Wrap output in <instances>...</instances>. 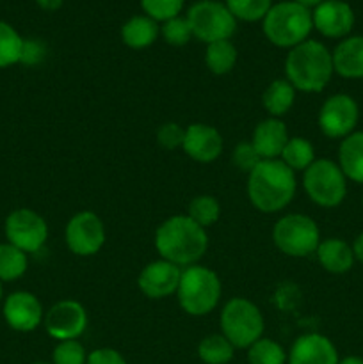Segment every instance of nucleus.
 <instances>
[{
	"mask_svg": "<svg viewBox=\"0 0 363 364\" xmlns=\"http://www.w3.org/2000/svg\"><path fill=\"white\" fill-rule=\"evenodd\" d=\"M335 73L331 52L315 39H306L290 48L285 59V75L295 91L320 92Z\"/></svg>",
	"mask_w": 363,
	"mask_h": 364,
	"instance_id": "7ed1b4c3",
	"label": "nucleus"
},
{
	"mask_svg": "<svg viewBox=\"0 0 363 364\" xmlns=\"http://www.w3.org/2000/svg\"><path fill=\"white\" fill-rule=\"evenodd\" d=\"M224 141L217 128L205 123H192L185 128V137L182 149L189 159L199 164H210L223 153Z\"/></svg>",
	"mask_w": 363,
	"mask_h": 364,
	"instance_id": "f3484780",
	"label": "nucleus"
},
{
	"mask_svg": "<svg viewBox=\"0 0 363 364\" xmlns=\"http://www.w3.org/2000/svg\"><path fill=\"white\" fill-rule=\"evenodd\" d=\"M34 364H50V363H34Z\"/></svg>",
	"mask_w": 363,
	"mask_h": 364,
	"instance_id": "a18cd8bd",
	"label": "nucleus"
},
{
	"mask_svg": "<svg viewBox=\"0 0 363 364\" xmlns=\"http://www.w3.org/2000/svg\"><path fill=\"white\" fill-rule=\"evenodd\" d=\"M221 334L235 348L248 350L255 341L263 338V315L256 304L246 297H233L223 306L219 315Z\"/></svg>",
	"mask_w": 363,
	"mask_h": 364,
	"instance_id": "423d86ee",
	"label": "nucleus"
},
{
	"mask_svg": "<svg viewBox=\"0 0 363 364\" xmlns=\"http://www.w3.org/2000/svg\"><path fill=\"white\" fill-rule=\"evenodd\" d=\"M180 277V267L160 258L157 262L148 263L141 270V274L137 277V287L148 299L160 301V299L177 295Z\"/></svg>",
	"mask_w": 363,
	"mask_h": 364,
	"instance_id": "4468645a",
	"label": "nucleus"
},
{
	"mask_svg": "<svg viewBox=\"0 0 363 364\" xmlns=\"http://www.w3.org/2000/svg\"><path fill=\"white\" fill-rule=\"evenodd\" d=\"M312 28V11L294 0L273 4L262 20L263 34L278 48H294L308 39Z\"/></svg>",
	"mask_w": 363,
	"mask_h": 364,
	"instance_id": "20e7f679",
	"label": "nucleus"
},
{
	"mask_svg": "<svg viewBox=\"0 0 363 364\" xmlns=\"http://www.w3.org/2000/svg\"><path fill=\"white\" fill-rule=\"evenodd\" d=\"M46 55V48L41 41L38 39H25L23 50H21L20 63L27 64V66H34L39 64Z\"/></svg>",
	"mask_w": 363,
	"mask_h": 364,
	"instance_id": "4c0bfd02",
	"label": "nucleus"
},
{
	"mask_svg": "<svg viewBox=\"0 0 363 364\" xmlns=\"http://www.w3.org/2000/svg\"><path fill=\"white\" fill-rule=\"evenodd\" d=\"M287 124L280 117H267L260 121L253 130L251 144L262 160H276L281 156L285 144L288 142Z\"/></svg>",
	"mask_w": 363,
	"mask_h": 364,
	"instance_id": "6ab92c4d",
	"label": "nucleus"
},
{
	"mask_svg": "<svg viewBox=\"0 0 363 364\" xmlns=\"http://www.w3.org/2000/svg\"><path fill=\"white\" fill-rule=\"evenodd\" d=\"M248 198L262 213H276L287 208L295 198L298 180L290 167L280 159L262 160L248 174Z\"/></svg>",
	"mask_w": 363,
	"mask_h": 364,
	"instance_id": "f03ea898",
	"label": "nucleus"
},
{
	"mask_svg": "<svg viewBox=\"0 0 363 364\" xmlns=\"http://www.w3.org/2000/svg\"><path fill=\"white\" fill-rule=\"evenodd\" d=\"M224 4L235 16V20L248 21V23L262 21L273 7V0H226Z\"/></svg>",
	"mask_w": 363,
	"mask_h": 364,
	"instance_id": "2f4dec72",
	"label": "nucleus"
},
{
	"mask_svg": "<svg viewBox=\"0 0 363 364\" xmlns=\"http://www.w3.org/2000/svg\"><path fill=\"white\" fill-rule=\"evenodd\" d=\"M45 329L57 341L78 340L88 327V311L77 301H59L46 311Z\"/></svg>",
	"mask_w": 363,
	"mask_h": 364,
	"instance_id": "ddd939ff",
	"label": "nucleus"
},
{
	"mask_svg": "<svg viewBox=\"0 0 363 364\" xmlns=\"http://www.w3.org/2000/svg\"><path fill=\"white\" fill-rule=\"evenodd\" d=\"M337 164L347 180L363 185V132H352L342 139Z\"/></svg>",
	"mask_w": 363,
	"mask_h": 364,
	"instance_id": "5701e85b",
	"label": "nucleus"
},
{
	"mask_svg": "<svg viewBox=\"0 0 363 364\" xmlns=\"http://www.w3.org/2000/svg\"><path fill=\"white\" fill-rule=\"evenodd\" d=\"M294 2H298L299 6H302V7H306V9H315L317 6H320V4L324 2V0H294Z\"/></svg>",
	"mask_w": 363,
	"mask_h": 364,
	"instance_id": "79ce46f5",
	"label": "nucleus"
},
{
	"mask_svg": "<svg viewBox=\"0 0 363 364\" xmlns=\"http://www.w3.org/2000/svg\"><path fill=\"white\" fill-rule=\"evenodd\" d=\"M185 0H141L142 11L146 16L155 21H167L174 16H180Z\"/></svg>",
	"mask_w": 363,
	"mask_h": 364,
	"instance_id": "72a5a7b5",
	"label": "nucleus"
},
{
	"mask_svg": "<svg viewBox=\"0 0 363 364\" xmlns=\"http://www.w3.org/2000/svg\"><path fill=\"white\" fill-rule=\"evenodd\" d=\"M359 121V107L352 96L345 92L330 96L319 110L320 132L330 139H345L356 132Z\"/></svg>",
	"mask_w": 363,
	"mask_h": 364,
	"instance_id": "9b49d317",
	"label": "nucleus"
},
{
	"mask_svg": "<svg viewBox=\"0 0 363 364\" xmlns=\"http://www.w3.org/2000/svg\"><path fill=\"white\" fill-rule=\"evenodd\" d=\"M338 350L333 341L319 333L299 336L287 354L288 364H338Z\"/></svg>",
	"mask_w": 363,
	"mask_h": 364,
	"instance_id": "a211bd4d",
	"label": "nucleus"
},
{
	"mask_svg": "<svg viewBox=\"0 0 363 364\" xmlns=\"http://www.w3.org/2000/svg\"><path fill=\"white\" fill-rule=\"evenodd\" d=\"M352 251H354V258L363 265V231L356 237L354 244H352Z\"/></svg>",
	"mask_w": 363,
	"mask_h": 364,
	"instance_id": "a19ab883",
	"label": "nucleus"
},
{
	"mask_svg": "<svg viewBox=\"0 0 363 364\" xmlns=\"http://www.w3.org/2000/svg\"><path fill=\"white\" fill-rule=\"evenodd\" d=\"M338 364H363V358H359V355H347V358L340 359Z\"/></svg>",
	"mask_w": 363,
	"mask_h": 364,
	"instance_id": "37998d69",
	"label": "nucleus"
},
{
	"mask_svg": "<svg viewBox=\"0 0 363 364\" xmlns=\"http://www.w3.org/2000/svg\"><path fill=\"white\" fill-rule=\"evenodd\" d=\"M64 240L73 255L95 256L105 244V226L95 212H78L68 220Z\"/></svg>",
	"mask_w": 363,
	"mask_h": 364,
	"instance_id": "f8f14e48",
	"label": "nucleus"
},
{
	"mask_svg": "<svg viewBox=\"0 0 363 364\" xmlns=\"http://www.w3.org/2000/svg\"><path fill=\"white\" fill-rule=\"evenodd\" d=\"M4 231H6L7 242L27 255L41 251L48 240V224L38 212L31 208L13 210L7 215Z\"/></svg>",
	"mask_w": 363,
	"mask_h": 364,
	"instance_id": "9d476101",
	"label": "nucleus"
},
{
	"mask_svg": "<svg viewBox=\"0 0 363 364\" xmlns=\"http://www.w3.org/2000/svg\"><path fill=\"white\" fill-rule=\"evenodd\" d=\"M238 59V52L230 39L216 41L206 45L205 66L214 75H228L235 68Z\"/></svg>",
	"mask_w": 363,
	"mask_h": 364,
	"instance_id": "393cba45",
	"label": "nucleus"
},
{
	"mask_svg": "<svg viewBox=\"0 0 363 364\" xmlns=\"http://www.w3.org/2000/svg\"><path fill=\"white\" fill-rule=\"evenodd\" d=\"M160 36L171 46H185L194 38L187 16H174L171 20L164 21L160 25Z\"/></svg>",
	"mask_w": 363,
	"mask_h": 364,
	"instance_id": "473e14b6",
	"label": "nucleus"
},
{
	"mask_svg": "<svg viewBox=\"0 0 363 364\" xmlns=\"http://www.w3.org/2000/svg\"><path fill=\"white\" fill-rule=\"evenodd\" d=\"M295 102V89L287 78H278L269 84L262 95L263 109L270 117H281L292 109Z\"/></svg>",
	"mask_w": 363,
	"mask_h": 364,
	"instance_id": "b1692460",
	"label": "nucleus"
},
{
	"mask_svg": "<svg viewBox=\"0 0 363 364\" xmlns=\"http://www.w3.org/2000/svg\"><path fill=\"white\" fill-rule=\"evenodd\" d=\"M187 215L199 224L201 228H210L219 220L221 217V205L214 196L201 194L191 199L187 208Z\"/></svg>",
	"mask_w": 363,
	"mask_h": 364,
	"instance_id": "c756f323",
	"label": "nucleus"
},
{
	"mask_svg": "<svg viewBox=\"0 0 363 364\" xmlns=\"http://www.w3.org/2000/svg\"><path fill=\"white\" fill-rule=\"evenodd\" d=\"M155 249L162 259L187 269L198 265L205 256L209 235L205 228L196 224L189 215H173L157 228Z\"/></svg>",
	"mask_w": 363,
	"mask_h": 364,
	"instance_id": "f257e3e1",
	"label": "nucleus"
},
{
	"mask_svg": "<svg viewBox=\"0 0 363 364\" xmlns=\"http://www.w3.org/2000/svg\"><path fill=\"white\" fill-rule=\"evenodd\" d=\"M315 256L317 262L320 263V267L326 272L338 274V276L340 274H347L356 262L352 245H349L342 238H326V240H320Z\"/></svg>",
	"mask_w": 363,
	"mask_h": 364,
	"instance_id": "412c9836",
	"label": "nucleus"
},
{
	"mask_svg": "<svg viewBox=\"0 0 363 364\" xmlns=\"http://www.w3.org/2000/svg\"><path fill=\"white\" fill-rule=\"evenodd\" d=\"M36 4H38V6L45 11H57V9H60V6L64 4V0H36Z\"/></svg>",
	"mask_w": 363,
	"mask_h": 364,
	"instance_id": "ea45409f",
	"label": "nucleus"
},
{
	"mask_svg": "<svg viewBox=\"0 0 363 364\" xmlns=\"http://www.w3.org/2000/svg\"><path fill=\"white\" fill-rule=\"evenodd\" d=\"M260 162H262V159H260V155L256 153V149L253 148L251 141L237 144L235 146L233 153H231V164L235 166V169L242 171V173L246 174L251 173Z\"/></svg>",
	"mask_w": 363,
	"mask_h": 364,
	"instance_id": "c9c22d12",
	"label": "nucleus"
},
{
	"mask_svg": "<svg viewBox=\"0 0 363 364\" xmlns=\"http://www.w3.org/2000/svg\"><path fill=\"white\" fill-rule=\"evenodd\" d=\"M362 203H363V199H362Z\"/></svg>",
	"mask_w": 363,
	"mask_h": 364,
	"instance_id": "49530a36",
	"label": "nucleus"
},
{
	"mask_svg": "<svg viewBox=\"0 0 363 364\" xmlns=\"http://www.w3.org/2000/svg\"><path fill=\"white\" fill-rule=\"evenodd\" d=\"M354 11L344 0H324L312 11L313 28L330 39L347 38L354 27Z\"/></svg>",
	"mask_w": 363,
	"mask_h": 364,
	"instance_id": "2eb2a0df",
	"label": "nucleus"
},
{
	"mask_svg": "<svg viewBox=\"0 0 363 364\" xmlns=\"http://www.w3.org/2000/svg\"><path fill=\"white\" fill-rule=\"evenodd\" d=\"M185 137V128L178 123H164L157 132V142L164 149H177L182 148Z\"/></svg>",
	"mask_w": 363,
	"mask_h": 364,
	"instance_id": "e433bc0d",
	"label": "nucleus"
},
{
	"mask_svg": "<svg viewBox=\"0 0 363 364\" xmlns=\"http://www.w3.org/2000/svg\"><path fill=\"white\" fill-rule=\"evenodd\" d=\"M223 294L219 276L203 265H191L182 270L177 297L187 315L205 316L217 308Z\"/></svg>",
	"mask_w": 363,
	"mask_h": 364,
	"instance_id": "39448f33",
	"label": "nucleus"
},
{
	"mask_svg": "<svg viewBox=\"0 0 363 364\" xmlns=\"http://www.w3.org/2000/svg\"><path fill=\"white\" fill-rule=\"evenodd\" d=\"M335 73L344 78H363V36H347L342 39L335 50Z\"/></svg>",
	"mask_w": 363,
	"mask_h": 364,
	"instance_id": "aec40b11",
	"label": "nucleus"
},
{
	"mask_svg": "<svg viewBox=\"0 0 363 364\" xmlns=\"http://www.w3.org/2000/svg\"><path fill=\"white\" fill-rule=\"evenodd\" d=\"M85 364H127L123 355L114 348H96L91 354H88Z\"/></svg>",
	"mask_w": 363,
	"mask_h": 364,
	"instance_id": "58836bf2",
	"label": "nucleus"
},
{
	"mask_svg": "<svg viewBox=\"0 0 363 364\" xmlns=\"http://www.w3.org/2000/svg\"><path fill=\"white\" fill-rule=\"evenodd\" d=\"M45 313L39 299L31 291H14L4 302V320L18 333H31L41 326Z\"/></svg>",
	"mask_w": 363,
	"mask_h": 364,
	"instance_id": "dca6fc26",
	"label": "nucleus"
},
{
	"mask_svg": "<svg viewBox=\"0 0 363 364\" xmlns=\"http://www.w3.org/2000/svg\"><path fill=\"white\" fill-rule=\"evenodd\" d=\"M27 252L14 247L9 242L0 244V281H2V283L20 279V277L27 272Z\"/></svg>",
	"mask_w": 363,
	"mask_h": 364,
	"instance_id": "bb28decb",
	"label": "nucleus"
},
{
	"mask_svg": "<svg viewBox=\"0 0 363 364\" xmlns=\"http://www.w3.org/2000/svg\"><path fill=\"white\" fill-rule=\"evenodd\" d=\"M88 352L78 340L59 341L52 352V364H85Z\"/></svg>",
	"mask_w": 363,
	"mask_h": 364,
	"instance_id": "f704fd0d",
	"label": "nucleus"
},
{
	"mask_svg": "<svg viewBox=\"0 0 363 364\" xmlns=\"http://www.w3.org/2000/svg\"><path fill=\"white\" fill-rule=\"evenodd\" d=\"M160 36V25L146 14H135L121 27V41L132 50H144L152 46Z\"/></svg>",
	"mask_w": 363,
	"mask_h": 364,
	"instance_id": "4be33fe9",
	"label": "nucleus"
},
{
	"mask_svg": "<svg viewBox=\"0 0 363 364\" xmlns=\"http://www.w3.org/2000/svg\"><path fill=\"white\" fill-rule=\"evenodd\" d=\"M302 188L310 201L322 208L342 205L347 196V178L340 166L330 159H319L302 171Z\"/></svg>",
	"mask_w": 363,
	"mask_h": 364,
	"instance_id": "6e6552de",
	"label": "nucleus"
},
{
	"mask_svg": "<svg viewBox=\"0 0 363 364\" xmlns=\"http://www.w3.org/2000/svg\"><path fill=\"white\" fill-rule=\"evenodd\" d=\"M287 352L278 341L260 338L248 348V364H285Z\"/></svg>",
	"mask_w": 363,
	"mask_h": 364,
	"instance_id": "7c9ffc66",
	"label": "nucleus"
},
{
	"mask_svg": "<svg viewBox=\"0 0 363 364\" xmlns=\"http://www.w3.org/2000/svg\"><path fill=\"white\" fill-rule=\"evenodd\" d=\"M281 162L290 167L294 173L298 171H306L313 162H315V149L313 144L305 137H290L285 144L283 151L280 156Z\"/></svg>",
	"mask_w": 363,
	"mask_h": 364,
	"instance_id": "a878e982",
	"label": "nucleus"
},
{
	"mask_svg": "<svg viewBox=\"0 0 363 364\" xmlns=\"http://www.w3.org/2000/svg\"><path fill=\"white\" fill-rule=\"evenodd\" d=\"M235 347L223 334L205 336L198 345V355L205 364H228L233 359Z\"/></svg>",
	"mask_w": 363,
	"mask_h": 364,
	"instance_id": "cd10ccee",
	"label": "nucleus"
},
{
	"mask_svg": "<svg viewBox=\"0 0 363 364\" xmlns=\"http://www.w3.org/2000/svg\"><path fill=\"white\" fill-rule=\"evenodd\" d=\"M2 294H4V290H2V281H0V301H2Z\"/></svg>",
	"mask_w": 363,
	"mask_h": 364,
	"instance_id": "c03bdc74",
	"label": "nucleus"
},
{
	"mask_svg": "<svg viewBox=\"0 0 363 364\" xmlns=\"http://www.w3.org/2000/svg\"><path fill=\"white\" fill-rule=\"evenodd\" d=\"M23 41L25 39L13 25L0 20V68H9L20 63Z\"/></svg>",
	"mask_w": 363,
	"mask_h": 364,
	"instance_id": "c85d7f7f",
	"label": "nucleus"
},
{
	"mask_svg": "<svg viewBox=\"0 0 363 364\" xmlns=\"http://www.w3.org/2000/svg\"><path fill=\"white\" fill-rule=\"evenodd\" d=\"M192 36L205 45L231 39L237 31V20L226 4L219 0H199L192 4L187 13Z\"/></svg>",
	"mask_w": 363,
	"mask_h": 364,
	"instance_id": "1a4fd4ad",
	"label": "nucleus"
},
{
	"mask_svg": "<svg viewBox=\"0 0 363 364\" xmlns=\"http://www.w3.org/2000/svg\"><path fill=\"white\" fill-rule=\"evenodd\" d=\"M320 231L315 220L305 213H287L273 228V242L290 258H306L315 255L320 244Z\"/></svg>",
	"mask_w": 363,
	"mask_h": 364,
	"instance_id": "0eeeda50",
	"label": "nucleus"
}]
</instances>
